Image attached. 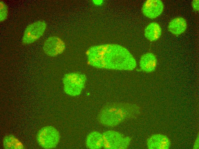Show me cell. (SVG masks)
Listing matches in <instances>:
<instances>
[{
	"instance_id": "cell-1",
	"label": "cell",
	"mask_w": 199,
	"mask_h": 149,
	"mask_svg": "<svg viewBox=\"0 0 199 149\" xmlns=\"http://www.w3.org/2000/svg\"><path fill=\"white\" fill-rule=\"evenodd\" d=\"M87 61L91 66L99 68L132 70L136 61L124 47L116 44H104L90 47L87 52Z\"/></svg>"
},
{
	"instance_id": "cell-2",
	"label": "cell",
	"mask_w": 199,
	"mask_h": 149,
	"mask_svg": "<svg viewBox=\"0 0 199 149\" xmlns=\"http://www.w3.org/2000/svg\"><path fill=\"white\" fill-rule=\"evenodd\" d=\"M140 107L135 104L123 103L107 104L100 110L98 117L99 122L108 127H114L124 121L137 117L140 113Z\"/></svg>"
},
{
	"instance_id": "cell-3",
	"label": "cell",
	"mask_w": 199,
	"mask_h": 149,
	"mask_svg": "<svg viewBox=\"0 0 199 149\" xmlns=\"http://www.w3.org/2000/svg\"><path fill=\"white\" fill-rule=\"evenodd\" d=\"M62 81L65 93L70 96H76L80 95L84 89L86 77L81 72H70L64 75Z\"/></svg>"
},
{
	"instance_id": "cell-4",
	"label": "cell",
	"mask_w": 199,
	"mask_h": 149,
	"mask_svg": "<svg viewBox=\"0 0 199 149\" xmlns=\"http://www.w3.org/2000/svg\"><path fill=\"white\" fill-rule=\"evenodd\" d=\"M60 138L59 133L54 127L51 126L43 127L38 132L36 139L39 145L45 149L56 147Z\"/></svg>"
},
{
	"instance_id": "cell-5",
	"label": "cell",
	"mask_w": 199,
	"mask_h": 149,
	"mask_svg": "<svg viewBox=\"0 0 199 149\" xmlns=\"http://www.w3.org/2000/svg\"><path fill=\"white\" fill-rule=\"evenodd\" d=\"M47 24L43 20H38L29 25L26 28L22 38L25 45L32 44L38 40L43 34Z\"/></svg>"
},
{
	"instance_id": "cell-6",
	"label": "cell",
	"mask_w": 199,
	"mask_h": 149,
	"mask_svg": "<svg viewBox=\"0 0 199 149\" xmlns=\"http://www.w3.org/2000/svg\"><path fill=\"white\" fill-rule=\"evenodd\" d=\"M65 48L63 41L57 36L48 38L44 42L43 49L44 53L51 57H55L62 53Z\"/></svg>"
},
{
	"instance_id": "cell-7",
	"label": "cell",
	"mask_w": 199,
	"mask_h": 149,
	"mask_svg": "<svg viewBox=\"0 0 199 149\" xmlns=\"http://www.w3.org/2000/svg\"><path fill=\"white\" fill-rule=\"evenodd\" d=\"M164 5L160 0H148L144 3L142 8L143 14L146 17L154 19L162 13Z\"/></svg>"
},
{
	"instance_id": "cell-8",
	"label": "cell",
	"mask_w": 199,
	"mask_h": 149,
	"mask_svg": "<svg viewBox=\"0 0 199 149\" xmlns=\"http://www.w3.org/2000/svg\"><path fill=\"white\" fill-rule=\"evenodd\" d=\"M103 147L106 149H118L123 137L120 133L113 130H108L102 134Z\"/></svg>"
},
{
	"instance_id": "cell-9",
	"label": "cell",
	"mask_w": 199,
	"mask_h": 149,
	"mask_svg": "<svg viewBox=\"0 0 199 149\" xmlns=\"http://www.w3.org/2000/svg\"><path fill=\"white\" fill-rule=\"evenodd\" d=\"M170 144L169 138L166 136L160 134L152 135L147 141V147L149 149H168Z\"/></svg>"
},
{
	"instance_id": "cell-10",
	"label": "cell",
	"mask_w": 199,
	"mask_h": 149,
	"mask_svg": "<svg viewBox=\"0 0 199 149\" xmlns=\"http://www.w3.org/2000/svg\"><path fill=\"white\" fill-rule=\"evenodd\" d=\"M157 61L155 56L152 53H148L141 57L140 65L141 69L146 72L154 71L155 69Z\"/></svg>"
},
{
	"instance_id": "cell-11",
	"label": "cell",
	"mask_w": 199,
	"mask_h": 149,
	"mask_svg": "<svg viewBox=\"0 0 199 149\" xmlns=\"http://www.w3.org/2000/svg\"><path fill=\"white\" fill-rule=\"evenodd\" d=\"M187 23L183 17H178L172 20L169 23L168 29L169 31L175 35H179L184 32L187 28Z\"/></svg>"
},
{
	"instance_id": "cell-12",
	"label": "cell",
	"mask_w": 199,
	"mask_h": 149,
	"mask_svg": "<svg viewBox=\"0 0 199 149\" xmlns=\"http://www.w3.org/2000/svg\"><path fill=\"white\" fill-rule=\"evenodd\" d=\"M103 140L102 134L93 131L90 133L87 137L86 144L89 148L99 149L103 147Z\"/></svg>"
},
{
	"instance_id": "cell-13",
	"label": "cell",
	"mask_w": 199,
	"mask_h": 149,
	"mask_svg": "<svg viewBox=\"0 0 199 149\" xmlns=\"http://www.w3.org/2000/svg\"><path fill=\"white\" fill-rule=\"evenodd\" d=\"M162 29L160 25L157 23L153 22L149 24L146 28L144 30L145 37L151 41L157 40L160 36Z\"/></svg>"
},
{
	"instance_id": "cell-14",
	"label": "cell",
	"mask_w": 199,
	"mask_h": 149,
	"mask_svg": "<svg viewBox=\"0 0 199 149\" xmlns=\"http://www.w3.org/2000/svg\"><path fill=\"white\" fill-rule=\"evenodd\" d=\"M3 145L5 149H22L24 148L22 143L14 136L8 135L3 140Z\"/></svg>"
},
{
	"instance_id": "cell-15",
	"label": "cell",
	"mask_w": 199,
	"mask_h": 149,
	"mask_svg": "<svg viewBox=\"0 0 199 149\" xmlns=\"http://www.w3.org/2000/svg\"><path fill=\"white\" fill-rule=\"evenodd\" d=\"M8 7L5 3L2 1H0V21H4L7 18Z\"/></svg>"
},
{
	"instance_id": "cell-16",
	"label": "cell",
	"mask_w": 199,
	"mask_h": 149,
	"mask_svg": "<svg viewBox=\"0 0 199 149\" xmlns=\"http://www.w3.org/2000/svg\"><path fill=\"white\" fill-rule=\"evenodd\" d=\"M131 140V138L129 137H123L118 149L127 148L130 144Z\"/></svg>"
},
{
	"instance_id": "cell-17",
	"label": "cell",
	"mask_w": 199,
	"mask_h": 149,
	"mask_svg": "<svg viewBox=\"0 0 199 149\" xmlns=\"http://www.w3.org/2000/svg\"><path fill=\"white\" fill-rule=\"evenodd\" d=\"M199 0H194L192 3V7L193 9L196 11L199 10Z\"/></svg>"
},
{
	"instance_id": "cell-18",
	"label": "cell",
	"mask_w": 199,
	"mask_h": 149,
	"mask_svg": "<svg viewBox=\"0 0 199 149\" xmlns=\"http://www.w3.org/2000/svg\"><path fill=\"white\" fill-rule=\"evenodd\" d=\"M199 148V138L198 136L197 137L196 140L194 145L193 148L198 149Z\"/></svg>"
},
{
	"instance_id": "cell-19",
	"label": "cell",
	"mask_w": 199,
	"mask_h": 149,
	"mask_svg": "<svg viewBox=\"0 0 199 149\" xmlns=\"http://www.w3.org/2000/svg\"><path fill=\"white\" fill-rule=\"evenodd\" d=\"M93 2L94 3L97 5H100L102 4V0H93Z\"/></svg>"
}]
</instances>
